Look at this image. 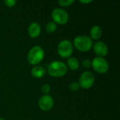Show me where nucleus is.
Returning a JSON list of instances; mask_svg holds the SVG:
<instances>
[{
	"label": "nucleus",
	"instance_id": "f257e3e1",
	"mask_svg": "<svg viewBox=\"0 0 120 120\" xmlns=\"http://www.w3.org/2000/svg\"><path fill=\"white\" fill-rule=\"evenodd\" d=\"M48 73L53 77H60L64 76L68 72L67 65L59 60H55L48 65Z\"/></svg>",
	"mask_w": 120,
	"mask_h": 120
},
{
	"label": "nucleus",
	"instance_id": "f03ea898",
	"mask_svg": "<svg viewBox=\"0 0 120 120\" xmlns=\"http://www.w3.org/2000/svg\"><path fill=\"white\" fill-rule=\"evenodd\" d=\"M75 48L82 52L89 51L93 46V41L91 37L86 35L77 36L73 41Z\"/></svg>",
	"mask_w": 120,
	"mask_h": 120
},
{
	"label": "nucleus",
	"instance_id": "7ed1b4c3",
	"mask_svg": "<svg viewBox=\"0 0 120 120\" xmlns=\"http://www.w3.org/2000/svg\"><path fill=\"white\" fill-rule=\"evenodd\" d=\"M44 51L39 46H33L27 54V61L31 65H37L44 58Z\"/></svg>",
	"mask_w": 120,
	"mask_h": 120
},
{
	"label": "nucleus",
	"instance_id": "20e7f679",
	"mask_svg": "<svg viewBox=\"0 0 120 120\" xmlns=\"http://www.w3.org/2000/svg\"><path fill=\"white\" fill-rule=\"evenodd\" d=\"M51 18L56 24L58 23L59 25H64L68 22L69 20V15L65 10L60 8H57L52 11Z\"/></svg>",
	"mask_w": 120,
	"mask_h": 120
},
{
	"label": "nucleus",
	"instance_id": "39448f33",
	"mask_svg": "<svg viewBox=\"0 0 120 120\" xmlns=\"http://www.w3.org/2000/svg\"><path fill=\"white\" fill-rule=\"evenodd\" d=\"M73 51V45L69 40H63L58 45V53L62 58H69Z\"/></svg>",
	"mask_w": 120,
	"mask_h": 120
},
{
	"label": "nucleus",
	"instance_id": "423d86ee",
	"mask_svg": "<svg viewBox=\"0 0 120 120\" xmlns=\"http://www.w3.org/2000/svg\"><path fill=\"white\" fill-rule=\"evenodd\" d=\"M91 65L94 70L100 74H104L109 70V64L108 61L101 57L94 58L93 61H91Z\"/></svg>",
	"mask_w": 120,
	"mask_h": 120
},
{
	"label": "nucleus",
	"instance_id": "0eeeda50",
	"mask_svg": "<svg viewBox=\"0 0 120 120\" xmlns=\"http://www.w3.org/2000/svg\"><path fill=\"white\" fill-rule=\"evenodd\" d=\"M94 81L95 77L94 74L90 71H86L81 75L79 80V84L82 88L88 89L94 85Z\"/></svg>",
	"mask_w": 120,
	"mask_h": 120
},
{
	"label": "nucleus",
	"instance_id": "6e6552de",
	"mask_svg": "<svg viewBox=\"0 0 120 120\" xmlns=\"http://www.w3.org/2000/svg\"><path fill=\"white\" fill-rule=\"evenodd\" d=\"M53 104H54V101L53 98L48 94H45L39 98L38 102L39 108L44 111H48L51 110L53 108Z\"/></svg>",
	"mask_w": 120,
	"mask_h": 120
},
{
	"label": "nucleus",
	"instance_id": "1a4fd4ad",
	"mask_svg": "<svg viewBox=\"0 0 120 120\" xmlns=\"http://www.w3.org/2000/svg\"><path fill=\"white\" fill-rule=\"evenodd\" d=\"M94 50L96 54L101 58H103L108 53V47L107 44L101 41L96 42L94 45Z\"/></svg>",
	"mask_w": 120,
	"mask_h": 120
},
{
	"label": "nucleus",
	"instance_id": "9d476101",
	"mask_svg": "<svg viewBox=\"0 0 120 120\" xmlns=\"http://www.w3.org/2000/svg\"><path fill=\"white\" fill-rule=\"evenodd\" d=\"M41 33V26L38 22H32L28 27V34L32 38H37Z\"/></svg>",
	"mask_w": 120,
	"mask_h": 120
},
{
	"label": "nucleus",
	"instance_id": "9b49d317",
	"mask_svg": "<svg viewBox=\"0 0 120 120\" xmlns=\"http://www.w3.org/2000/svg\"><path fill=\"white\" fill-rule=\"evenodd\" d=\"M32 75L35 78H41L43 77L46 74V70L41 66H35L31 70Z\"/></svg>",
	"mask_w": 120,
	"mask_h": 120
},
{
	"label": "nucleus",
	"instance_id": "f8f14e48",
	"mask_svg": "<svg viewBox=\"0 0 120 120\" xmlns=\"http://www.w3.org/2000/svg\"><path fill=\"white\" fill-rule=\"evenodd\" d=\"M103 30L101 27L98 25H94L91 28L90 30V35H91V39H98L101 35H102Z\"/></svg>",
	"mask_w": 120,
	"mask_h": 120
},
{
	"label": "nucleus",
	"instance_id": "ddd939ff",
	"mask_svg": "<svg viewBox=\"0 0 120 120\" xmlns=\"http://www.w3.org/2000/svg\"><path fill=\"white\" fill-rule=\"evenodd\" d=\"M67 64H68L67 67L69 68L72 70H76L79 67V60L77 58H73V57H71V58H68Z\"/></svg>",
	"mask_w": 120,
	"mask_h": 120
},
{
	"label": "nucleus",
	"instance_id": "4468645a",
	"mask_svg": "<svg viewBox=\"0 0 120 120\" xmlns=\"http://www.w3.org/2000/svg\"><path fill=\"white\" fill-rule=\"evenodd\" d=\"M46 31L49 33L54 32L57 29V25L53 21H50L46 25Z\"/></svg>",
	"mask_w": 120,
	"mask_h": 120
},
{
	"label": "nucleus",
	"instance_id": "2eb2a0df",
	"mask_svg": "<svg viewBox=\"0 0 120 120\" xmlns=\"http://www.w3.org/2000/svg\"><path fill=\"white\" fill-rule=\"evenodd\" d=\"M75 2L74 0H60L58 1V4L63 7H67L71 6Z\"/></svg>",
	"mask_w": 120,
	"mask_h": 120
},
{
	"label": "nucleus",
	"instance_id": "dca6fc26",
	"mask_svg": "<svg viewBox=\"0 0 120 120\" xmlns=\"http://www.w3.org/2000/svg\"><path fill=\"white\" fill-rule=\"evenodd\" d=\"M79 87L80 86H79V83L78 82H72L70 84V86H69V89L72 91H77L79 89Z\"/></svg>",
	"mask_w": 120,
	"mask_h": 120
},
{
	"label": "nucleus",
	"instance_id": "f3484780",
	"mask_svg": "<svg viewBox=\"0 0 120 120\" xmlns=\"http://www.w3.org/2000/svg\"><path fill=\"white\" fill-rule=\"evenodd\" d=\"M50 90H51V87H50L49 84H45L41 86V91L45 94H48L49 92L50 91Z\"/></svg>",
	"mask_w": 120,
	"mask_h": 120
},
{
	"label": "nucleus",
	"instance_id": "a211bd4d",
	"mask_svg": "<svg viewBox=\"0 0 120 120\" xmlns=\"http://www.w3.org/2000/svg\"><path fill=\"white\" fill-rule=\"evenodd\" d=\"M4 4L8 7H13L16 4V1L15 0H5Z\"/></svg>",
	"mask_w": 120,
	"mask_h": 120
},
{
	"label": "nucleus",
	"instance_id": "6ab92c4d",
	"mask_svg": "<svg viewBox=\"0 0 120 120\" xmlns=\"http://www.w3.org/2000/svg\"><path fill=\"white\" fill-rule=\"evenodd\" d=\"M82 65L85 68H89L91 66V60L89 59H84L82 61Z\"/></svg>",
	"mask_w": 120,
	"mask_h": 120
},
{
	"label": "nucleus",
	"instance_id": "aec40b11",
	"mask_svg": "<svg viewBox=\"0 0 120 120\" xmlns=\"http://www.w3.org/2000/svg\"><path fill=\"white\" fill-rule=\"evenodd\" d=\"M80 3H83V4H88V3H91L92 2L91 0H88V1H84V0H79Z\"/></svg>",
	"mask_w": 120,
	"mask_h": 120
},
{
	"label": "nucleus",
	"instance_id": "412c9836",
	"mask_svg": "<svg viewBox=\"0 0 120 120\" xmlns=\"http://www.w3.org/2000/svg\"><path fill=\"white\" fill-rule=\"evenodd\" d=\"M0 120H4L3 118H0Z\"/></svg>",
	"mask_w": 120,
	"mask_h": 120
}]
</instances>
